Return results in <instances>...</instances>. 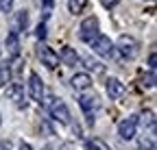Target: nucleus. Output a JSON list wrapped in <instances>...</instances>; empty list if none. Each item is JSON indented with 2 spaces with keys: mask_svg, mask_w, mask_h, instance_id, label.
<instances>
[{
  "mask_svg": "<svg viewBox=\"0 0 157 150\" xmlns=\"http://www.w3.org/2000/svg\"><path fill=\"white\" fill-rule=\"evenodd\" d=\"M92 50L98 54V57H105V59H109V57L116 54V46L111 44V39L107 35H98L96 39L92 42Z\"/></svg>",
  "mask_w": 157,
  "mask_h": 150,
  "instance_id": "1",
  "label": "nucleus"
},
{
  "mask_svg": "<svg viewBox=\"0 0 157 150\" xmlns=\"http://www.w3.org/2000/svg\"><path fill=\"white\" fill-rule=\"evenodd\" d=\"M78 37H81V42H87L92 44L96 37H98V20L92 15V17H85L81 22V28H78Z\"/></svg>",
  "mask_w": 157,
  "mask_h": 150,
  "instance_id": "2",
  "label": "nucleus"
},
{
  "mask_svg": "<svg viewBox=\"0 0 157 150\" xmlns=\"http://www.w3.org/2000/svg\"><path fill=\"white\" fill-rule=\"evenodd\" d=\"M116 48L120 50V54L124 59H133V57H137V52H140V44H137L131 35H122L120 39H118Z\"/></svg>",
  "mask_w": 157,
  "mask_h": 150,
  "instance_id": "3",
  "label": "nucleus"
},
{
  "mask_svg": "<svg viewBox=\"0 0 157 150\" xmlns=\"http://www.w3.org/2000/svg\"><path fill=\"white\" fill-rule=\"evenodd\" d=\"M135 130H137V115H131V118L120 122V126H118V135H120V139L129 141V139L135 137Z\"/></svg>",
  "mask_w": 157,
  "mask_h": 150,
  "instance_id": "4",
  "label": "nucleus"
},
{
  "mask_svg": "<svg viewBox=\"0 0 157 150\" xmlns=\"http://www.w3.org/2000/svg\"><path fill=\"white\" fill-rule=\"evenodd\" d=\"M50 115H52V120L61 122V124H68L70 122V111H68L66 102H61V100H55L50 104Z\"/></svg>",
  "mask_w": 157,
  "mask_h": 150,
  "instance_id": "5",
  "label": "nucleus"
},
{
  "mask_svg": "<svg viewBox=\"0 0 157 150\" xmlns=\"http://www.w3.org/2000/svg\"><path fill=\"white\" fill-rule=\"evenodd\" d=\"M29 91H31L33 100H37V102L44 100V83H42V79H39V74H35V72L29 79Z\"/></svg>",
  "mask_w": 157,
  "mask_h": 150,
  "instance_id": "6",
  "label": "nucleus"
},
{
  "mask_svg": "<svg viewBox=\"0 0 157 150\" xmlns=\"http://www.w3.org/2000/svg\"><path fill=\"white\" fill-rule=\"evenodd\" d=\"M39 59H42V63L50 70H55L59 65V57H57V52L48 46H39Z\"/></svg>",
  "mask_w": 157,
  "mask_h": 150,
  "instance_id": "7",
  "label": "nucleus"
},
{
  "mask_svg": "<svg viewBox=\"0 0 157 150\" xmlns=\"http://www.w3.org/2000/svg\"><path fill=\"white\" fill-rule=\"evenodd\" d=\"M7 96L15 102L17 109H24V107H26V96H24V87H22V85H11V87H7Z\"/></svg>",
  "mask_w": 157,
  "mask_h": 150,
  "instance_id": "8",
  "label": "nucleus"
},
{
  "mask_svg": "<svg viewBox=\"0 0 157 150\" xmlns=\"http://www.w3.org/2000/svg\"><path fill=\"white\" fill-rule=\"evenodd\" d=\"M7 52H9V57L15 59L20 57V39H17V31H11L7 35Z\"/></svg>",
  "mask_w": 157,
  "mask_h": 150,
  "instance_id": "9",
  "label": "nucleus"
},
{
  "mask_svg": "<svg viewBox=\"0 0 157 150\" xmlns=\"http://www.w3.org/2000/svg\"><path fill=\"white\" fill-rule=\"evenodd\" d=\"M90 85H92V76H90V74H85V72H78V74H74V76H72V87L78 89V91L87 89Z\"/></svg>",
  "mask_w": 157,
  "mask_h": 150,
  "instance_id": "10",
  "label": "nucleus"
},
{
  "mask_svg": "<svg viewBox=\"0 0 157 150\" xmlns=\"http://www.w3.org/2000/svg\"><path fill=\"white\" fill-rule=\"evenodd\" d=\"M57 57L61 59L66 65H76V63H78V54H76V52H74V48H70V46H63V48H61V52H59Z\"/></svg>",
  "mask_w": 157,
  "mask_h": 150,
  "instance_id": "11",
  "label": "nucleus"
},
{
  "mask_svg": "<svg viewBox=\"0 0 157 150\" xmlns=\"http://www.w3.org/2000/svg\"><path fill=\"white\" fill-rule=\"evenodd\" d=\"M78 107L83 109V113L92 115L94 109L98 107V98H96V96H81V98H78Z\"/></svg>",
  "mask_w": 157,
  "mask_h": 150,
  "instance_id": "12",
  "label": "nucleus"
},
{
  "mask_svg": "<svg viewBox=\"0 0 157 150\" xmlns=\"http://www.w3.org/2000/svg\"><path fill=\"white\" fill-rule=\"evenodd\" d=\"M107 93H109L111 98H120L122 93H124V83L118 81V79H109L107 81Z\"/></svg>",
  "mask_w": 157,
  "mask_h": 150,
  "instance_id": "13",
  "label": "nucleus"
},
{
  "mask_svg": "<svg viewBox=\"0 0 157 150\" xmlns=\"http://www.w3.org/2000/svg\"><path fill=\"white\" fill-rule=\"evenodd\" d=\"M140 150H155V130H144L140 137Z\"/></svg>",
  "mask_w": 157,
  "mask_h": 150,
  "instance_id": "14",
  "label": "nucleus"
},
{
  "mask_svg": "<svg viewBox=\"0 0 157 150\" xmlns=\"http://www.w3.org/2000/svg\"><path fill=\"white\" fill-rule=\"evenodd\" d=\"M142 126H144V130H155V113L153 111H144L142 113Z\"/></svg>",
  "mask_w": 157,
  "mask_h": 150,
  "instance_id": "15",
  "label": "nucleus"
},
{
  "mask_svg": "<svg viewBox=\"0 0 157 150\" xmlns=\"http://www.w3.org/2000/svg\"><path fill=\"white\" fill-rule=\"evenodd\" d=\"M11 83V70L7 63H0V87H7Z\"/></svg>",
  "mask_w": 157,
  "mask_h": 150,
  "instance_id": "16",
  "label": "nucleus"
},
{
  "mask_svg": "<svg viewBox=\"0 0 157 150\" xmlns=\"http://www.w3.org/2000/svg\"><path fill=\"white\" fill-rule=\"evenodd\" d=\"M87 7V0H68V9L70 13H81Z\"/></svg>",
  "mask_w": 157,
  "mask_h": 150,
  "instance_id": "17",
  "label": "nucleus"
},
{
  "mask_svg": "<svg viewBox=\"0 0 157 150\" xmlns=\"http://www.w3.org/2000/svg\"><path fill=\"white\" fill-rule=\"evenodd\" d=\"M85 150H109V148L101 139H90V141H85Z\"/></svg>",
  "mask_w": 157,
  "mask_h": 150,
  "instance_id": "18",
  "label": "nucleus"
},
{
  "mask_svg": "<svg viewBox=\"0 0 157 150\" xmlns=\"http://www.w3.org/2000/svg\"><path fill=\"white\" fill-rule=\"evenodd\" d=\"M15 24H17L20 28H26V24H29V15H26V11H20V13L15 15Z\"/></svg>",
  "mask_w": 157,
  "mask_h": 150,
  "instance_id": "19",
  "label": "nucleus"
},
{
  "mask_svg": "<svg viewBox=\"0 0 157 150\" xmlns=\"http://www.w3.org/2000/svg\"><path fill=\"white\" fill-rule=\"evenodd\" d=\"M0 9H2L5 13H9L13 9V0H0Z\"/></svg>",
  "mask_w": 157,
  "mask_h": 150,
  "instance_id": "20",
  "label": "nucleus"
},
{
  "mask_svg": "<svg viewBox=\"0 0 157 150\" xmlns=\"http://www.w3.org/2000/svg\"><path fill=\"white\" fill-rule=\"evenodd\" d=\"M35 35L39 37V39H44V37H46V24H44V22H39V26H37Z\"/></svg>",
  "mask_w": 157,
  "mask_h": 150,
  "instance_id": "21",
  "label": "nucleus"
},
{
  "mask_svg": "<svg viewBox=\"0 0 157 150\" xmlns=\"http://www.w3.org/2000/svg\"><path fill=\"white\" fill-rule=\"evenodd\" d=\"M144 87H155V74L151 72L148 76H144V83H142Z\"/></svg>",
  "mask_w": 157,
  "mask_h": 150,
  "instance_id": "22",
  "label": "nucleus"
},
{
  "mask_svg": "<svg viewBox=\"0 0 157 150\" xmlns=\"http://www.w3.org/2000/svg\"><path fill=\"white\" fill-rule=\"evenodd\" d=\"M101 5H103L105 9H113V7L118 5V0H101Z\"/></svg>",
  "mask_w": 157,
  "mask_h": 150,
  "instance_id": "23",
  "label": "nucleus"
},
{
  "mask_svg": "<svg viewBox=\"0 0 157 150\" xmlns=\"http://www.w3.org/2000/svg\"><path fill=\"white\" fill-rule=\"evenodd\" d=\"M155 61H157L155 52H151V57H148V68H151V72H155Z\"/></svg>",
  "mask_w": 157,
  "mask_h": 150,
  "instance_id": "24",
  "label": "nucleus"
},
{
  "mask_svg": "<svg viewBox=\"0 0 157 150\" xmlns=\"http://www.w3.org/2000/svg\"><path fill=\"white\" fill-rule=\"evenodd\" d=\"M0 150H11V144L9 141H0Z\"/></svg>",
  "mask_w": 157,
  "mask_h": 150,
  "instance_id": "25",
  "label": "nucleus"
},
{
  "mask_svg": "<svg viewBox=\"0 0 157 150\" xmlns=\"http://www.w3.org/2000/svg\"><path fill=\"white\" fill-rule=\"evenodd\" d=\"M44 7H46V9H52V7H55V0H44Z\"/></svg>",
  "mask_w": 157,
  "mask_h": 150,
  "instance_id": "26",
  "label": "nucleus"
},
{
  "mask_svg": "<svg viewBox=\"0 0 157 150\" xmlns=\"http://www.w3.org/2000/svg\"><path fill=\"white\" fill-rule=\"evenodd\" d=\"M20 150H31V144H24L22 141V144H20Z\"/></svg>",
  "mask_w": 157,
  "mask_h": 150,
  "instance_id": "27",
  "label": "nucleus"
},
{
  "mask_svg": "<svg viewBox=\"0 0 157 150\" xmlns=\"http://www.w3.org/2000/svg\"><path fill=\"white\" fill-rule=\"evenodd\" d=\"M0 124H2V118H0Z\"/></svg>",
  "mask_w": 157,
  "mask_h": 150,
  "instance_id": "28",
  "label": "nucleus"
},
{
  "mask_svg": "<svg viewBox=\"0 0 157 150\" xmlns=\"http://www.w3.org/2000/svg\"><path fill=\"white\" fill-rule=\"evenodd\" d=\"M0 54H2V48H0Z\"/></svg>",
  "mask_w": 157,
  "mask_h": 150,
  "instance_id": "29",
  "label": "nucleus"
}]
</instances>
